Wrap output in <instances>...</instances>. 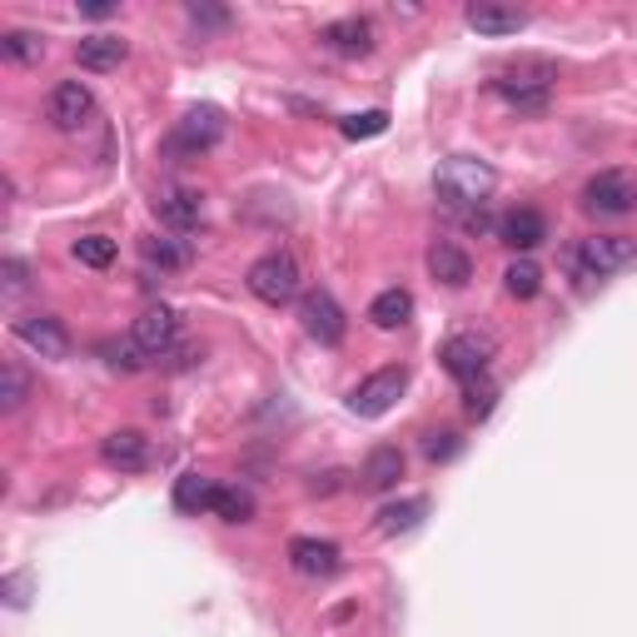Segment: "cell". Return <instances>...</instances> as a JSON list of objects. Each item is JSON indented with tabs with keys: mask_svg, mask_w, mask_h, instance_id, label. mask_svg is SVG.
<instances>
[{
	"mask_svg": "<svg viewBox=\"0 0 637 637\" xmlns=\"http://www.w3.org/2000/svg\"><path fill=\"white\" fill-rule=\"evenodd\" d=\"M434 185H438V195H443L448 209H478L488 195H493L498 175H493V165H488V159L453 155V159H443V165H438Z\"/></svg>",
	"mask_w": 637,
	"mask_h": 637,
	"instance_id": "cell-1",
	"label": "cell"
},
{
	"mask_svg": "<svg viewBox=\"0 0 637 637\" xmlns=\"http://www.w3.org/2000/svg\"><path fill=\"white\" fill-rule=\"evenodd\" d=\"M557 70L547 60H518V65L498 70L493 75V95H503L513 109H547Z\"/></svg>",
	"mask_w": 637,
	"mask_h": 637,
	"instance_id": "cell-2",
	"label": "cell"
},
{
	"mask_svg": "<svg viewBox=\"0 0 637 637\" xmlns=\"http://www.w3.org/2000/svg\"><path fill=\"white\" fill-rule=\"evenodd\" d=\"M633 259H637V239H627V234H593L567 249V269L583 279H607V274H617V269H627Z\"/></svg>",
	"mask_w": 637,
	"mask_h": 637,
	"instance_id": "cell-3",
	"label": "cell"
},
{
	"mask_svg": "<svg viewBox=\"0 0 637 637\" xmlns=\"http://www.w3.org/2000/svg\"><path fill=\"white\" fill-rule=\"evenodd\" d=\"M249 294L264 299V304H289V299H299V284H304V274H299V259L289 254V249H269L264 259H254L244 274Z\"/></svg>",
	"mask_w": 637,
	"mask_h": 637,
	"instance_id": "cell-4",
	"label": "cell"
},
{
	"mask_svg": "<svg viewBox=\"0 0 637 637\" xmlns=\"http://www.w3.org/2000/svg\"><path fill=\"white\" fill-rule=\"evenodd\" d=\"M583 205L593 209V215H633L637 209V175H627V169H597L593 179L583 185Z\"/></svg>",
	"mask_w": 637,
	"mask_h": 637,
	"instance_id": "cell-5",
	"label": "cell"
},
{
	"mask_svg": "<svg viewBox=\"0 0 637 637\" xmlns=\"http://www.w3.org/2000/svg\"><path fill=\"white\" fill-rule=\"evenodd\" d=\"M299 324H304V334L314 338V344H324V348L344 344V334H348V318H344V309H338V299L328 294V289H309V294L299 299Z\"/></svg>",
	"mask_w": 637,
	"mask_h": 637,
	"instance_id": "cell-6",
	"label": "cell"
},
{
	"mask_svg": "<svg viewBox=\"0 0 637 637\" xmlns=\"http://www.w3.org/2000/svg\"><path fill=\"white\" fill-rule=\"evenodd\" d=\"M408 388V368H378V374H368L364 384L348 394V414L358 418H384L388 408L398 404V394Z\"/></svg>",
	"mask_w": 637,
	"mask_h": 637,
	"instance_id": "cell-7",
	"label": "cell"
},
{
	"mask_svg": "<svg viewBox=\"0 0 637 637\" xmlns=\"http://www.w3.org/2000/svg\"><path fill=\"white\" fill-rule=\"evenodd\" d=\"M10 334H15L20 344L30 348V354L50 358V364H60V358H70V328L60 324L55 314H20L15 324H10Z\"/></svg>",
	"mask_w": 637,
	"mask_h": 637,
	"instance_id": "cell-8",
	"label": "cell"
},
{
	"mask_svg": "<svg viewBox=\"0 0 637 637\" xmlns=\"http://www.w3.org/2000/svg\"><path fill=\"white\" fill-rule=\"evenodd\" d=\"M438 364H443L458 384H473V378H483L488 364H493V344L478 334H453V338H443V348H438Z\"/></svg>",
	"mask_w": 637,
	"mask_h": 637,
	"instance_id": "cell-9",
	"label": "cell"
},
{
	"mask_svg": "<svg viewBox=\"0 0 637 637\" xmlns=\"http://www.w3.org/2000/svg\"><path fill=\"white\" fill-rule=\"evenodd\" d=\"M224 139V109L219 105H195L185 109V119L175 125V149L179 155H205Z\"/></svg>",
	"mask_w": 637,
	"mask_h": 637,
	"instance_id": "cell-10",
	"label": "cell"
},
{
	"mask_svg": "<svg viewBox=\"0 0 637 637\" xmlns=\"http://www.w3.org/2000/svg\"><path fill=\"white\" fill-rule=\"evenodd\" d=\"M129 338L139 344V354H145V358H165L169 348L179 344V314H175L169 304H149L145 314L135 318Z\"/></svg>",
	"mask_w": 637,
	"mask_h": 637,
	"instance_id": "cell-11",
	"label": "cell"
},
{
	"mask_svg": "<svg viewBox=\"0 0 637 637\" xmlns=\"http://www.w3.org/2000/svg\"><path fill=\"white\" fill-rule=\"evenodd\" d=\"M100 458H105L115 473H145L149 468V438L139 428H115V434L100 438Z\"/></svg>",
	"mask_w": 637,
	"mask_h": 637,
	"instance_id": "cell-12",
	"label": "cell"
},
{
	"mask_svg": "<svg viewBox=\"0 0 637 637\" xmlns=\"http://www.w3.org/2000/svg\"><path fill=\"white\" fill-rule=\"evenodd\" d=\"M45 115L55 129H80L90 115H95V95H90V85H80V80H60V85L50 90Z\"/></svg>",
	"mask_w": 637,
	"mask_h": 637,
	"instance_id": "cell-13",
	"label": "cell"
},
{
	"mask_svg": "<svg viewBox=\"0 0 637 637\" xmlns=\"http://www.w3.org/2000/svg\"><path fill=\"white\" fill-rule=\"evenodd\" d=\"M289 567H294L299 577H334L338 567H344V553H338V543H328V537H294V543H289Z\"/></svg>",
	"mask_w": 637,
	"mask_h": 637,
	"instance_id": "cell-14",
	"label": "cell"
},
{
	"mask_svg": "<svg viewBox=\"0 0 637 637\" xmlns=\"http://www.w3.org/2000/svg\"><path fill=\"white\" fill-rule=\"evenodd\" d=\"M318 40H324V45L334 50V55H348V60L374 55V20H364V15L328 20V25L318 30Z\"/></svg>",
	"mask_w": 637,
	"mask_h": 637,
	"instance_id": "cell-15",
	"label": "cell"
},
{
	"mask_svg": "<svg viewBox=\"0 0 637 637\" xmlns=\"http://www.w3.org/2000/svg\"><path fill=\"white\" fill-rule=\"evenodd\" d=\"M468 30H478V35H518V30L528 25V15L518 6H498V0H473V6L463 10Z\"/></svg>",
	"mask_w": 637,
	"mask_h": 637,
	"instance_id": "cell-16",
	"label": "cell"
},
{
	"mask_svg": "<svg viewBox=\"0 0 637 637\" xmlns=\"http://www.w3.org/2000/svg\"><path fill=\"white\" fill-rule=\"evenodd\" d=\"M155 215L165 229H175V234H189V229L205 224V199L195 195V189H169V195L155 199Z\"/></svg>",
	"mask_w": 637,
	"mask_h": 637,
	"instance_id": "cell-17",
	"label": "cell"
},
{
	"mask_svg": "<svg viewBox=\"0 0 637 637\" xmlns=\"http://www.w3.org/2000/svg\"><path fill=\"white\" fill-rule=\"evenodd\" d=\"M498 234H503V244H513L518 254H528V249H537L547 239V219L537 215V209L518 205V209H508V215L498 219Z\"/></svg>",
	"mask_w": 637,
	"mask_h": 637,
	"instance_id": "cell-18",
	"label": "cell"
},
{
	"mask_svg": "<svg viewBox=\"0 0 637 637\" xmlns=\"http://www.w3.org/2000/svg\"><path fill=\"white\" fill-rule=\"evenodd\" d=\"M129 55V45L119 35H85L75 45V60L80 70H90V75H109V70H119Z\"/></svg>",
	"mask_w": 637,
	"mask_h": 637,
	"instance_id": "cell-19",
	"label": "cell"
},
{
	"mask_svg": "<svg viewBox=\"0 0 637 637\" xmlns=\"http://www.w3.org/2000/svg\"><path fill=\"white\" fill-rule=\"evenodd\" d=\"M428 274H434L438 284H448V289H463L468 279H473V259H468L458 244L438 239V244L428 249Z\"/></svg>",
	"mask_w": 637,
	"mask_h": 637,
	"instance_id": "cell-20",
	"label": "cell"
},
{
	"mask_svg": "<svg viewBox=\"0 0 637 637\" xmlns=\"http://www.w3.org/2000/svg\"><path fill=\"white\" fill-rule=\"evenodd\" d=\"M408 318H414V294L408 289H384V294H374V304H368V324L374 328H404Z\"/></svg>",
	"mask_w": 637,
	"mask_h": 637,
	"instance_id": "cell-21",
	"label": "cell"
},
{
	"mask_svg": "<svg viewBox=\"0 0 637 637\" xmlns=\"http://www.w3.org/2000/svg\"><path fill=\"white\" fill-rule=\"evenodd\" d=\"M398 478H404V453H398L394 443H378L374 453L364 458V488L384 493V488H394Z\"/></svg>",
	"mask_w": 637,
	"mask_h": 637,
	"instance_id": "cell-22",
	"label": "cell"
},
{
	"mask_svg": "<svg viewBox=\"0 0 637 637\" xmlns=\"http://www.w3.org/2000/svg\"><path fill=\"white\" fill-rule=\"evenodd\" d=\"M215 498H219L215 478H205V473H179L175 478V508L179 513H205V508H215Z\"/></svg>",
	"mask_w": 637,
	"mask_h": 637,
	"instance_id": "cell-23",
	"label": "cell"
},
{
	"mask_svg": "<svg viewBox=\"0 0 637 637\" xmlns=\"http://www.w3.org/2000/svg\"><path fill=\"white\" fill-rule=\"evenodd\" d=\"M424 513H428V498H404V503H388L384 513H378V533H384V537L414 533V528L424 523Z\"/></svg>",
	"mask_w": 637,
	"mask_h": 637,
	"instance_id": "cell-24",
	"label": "cell"
},
{
	"mask_svg": "<svg viewBox=\"0 0 637 637\" xmlns=\"http://www.w3.org/2000/svg\"><path fill=\"white\" fill-rule=\"evenodd\" d=\"M503 284H508V294H513V299H533L537 289H543V269H537L528 254H518L513 264L503 269Z\"/></svg>",
	"mask_w": 637,
	"mask_h": 637,
	"instance_id": "cell-25",
	"label": "cell"
},
{
	"mask_svg": "<svg viewBox=\"0 0 637 637\" xmlns=\"http://www.w3.org/2000/svg\"><path fill=\"white\" fill-rule=\"evenodd\" d=\"M0 50H6V60H15V65H40V60H45V40H40L35 30H6Z\"/></svg>",
	"mask_w": 637,
	"mask_h": 637,
	"instance_id": "cell-26",
	"label": "cell"
},
{
	"mask_svg": "<svg viewBox=\"0 0 637 637\" xmlns=\"http://www.w3.org/2000/svg\"><path fill=\"white\" fill-rule=\"evenodd\" d=\"M498 408V384H493V374H483V378H473V384H463V414L468 418H488Z\"/></svg>",
	"mask_w": 637,
	"mask_h": 637,
	"instance_id": "cell-27",
	"label": "cell"
},
{
	"mask_svg": "<svg viewBox=\"0 0 637 637\" xmlns=\"http://www.w3.org/2000/svg\"><path fill=\"white\" fill-rule=\"evenodd\" d=\"M215 513L224 518V523H249V518H254V493H249V488H219Z\"/></svg>",
	"mask_w": 637,
	"mask_h": 637,
	"instance_id": "cell-28",
	"label": "cell"
},
{
	"mask_svg": "<svg viewBox=\"0 0 637 637\" xmlns=\"http://www.w3.org/2000/svg\"><path fill=\"white\" fill-rule=\"evenodd\" d=\"M75 259L85 269H109V264H115V239H109V234H80L75 239Z\"/></svg>",
	"mask_w": 637,
	"mask_h": 637,
	"instance_id": "cell-29",
	"label": "cell"
},
{
	"mask_svg": "<svg viewBox=\"0 0 637 637\" xmlns=\"http://www.w3.org/2000/svg\"><path fill=\"white\" fill-rule=\"evenodd\" d=\"M0 374H6V388H0V408H10V414H15V408L30 398V374L20 368V358H6V364H0Z\"/></svg>",
	"mask_w": 637,
	"mask_h": 637,
	"instance_id": "cell-30",
	"label": "cell"
},
{
	"mask_svg": "<svg viewBox=\"0 0 637 637\" xmlns=\"http://www.w3.org/2000/svg\"><path fill=\"white\" fill-rule=\"evenodd\" d=\"M338 129H344V139H374V135L388 129V109H358V115H344Z\"/></svg>",
	"mask_w": 637,
	"mask_h": 637,
	"instance_id": "cell-31",
	"label": "cell"
},
{
	"mask_svg": "<svg viewBox=\"0 0 637 637\" xmlns=\"http://www.w3.org/2000/svg\"><path fill=\"white\" fill-rule=\"evenodd\" d=\"M149 259H155L159 269H185L189 244H179V239H149Z\"/></svg>",
	"mask_w": 637,
	"mask_h": 637,
	"instance_id": "cell-32",
	"label": "cell"
},
{
	"mask_svg": "<svg viewBox=\"0 0 637 637\" xmlns=\"http://www.w3.org/2000/svg\"><path fill=\"white\" fill-rule=\"evenodd\" d=\"M185 15L195 30H224L229 25V10H215V6H189Z\"/></svg>",
	"mask_w": 637,
	"mask_h": 637,
	"instance_id": "cell-33",
	"label": "cell"
},
{
	"mask_svg": "<svg viewBox=\"0 0 637 637\" xmlns=\"http://www.w3.org/2000/svg\"><path fill=\"white\" fill-rule=\"evenodd\" d=\"M0 593H6L10 607H25L30 603V573H10L6 583H0Z\"/></svg>",
	"mask_w": 637,
	"mask_h": 637,
	"instance_id": "cell-34",
	"label": "cell"
},
{
	"mask_svg": "<svg viewBox=\"0 0 637 637\" xmlns=\"http://www.w3.org/2000/svg\"><path fill=\"white\" fill-rule=\"evenodd\" d=\"M424 453L434 458V463H438V458H453V453H458V434H428Z\"/></svg>",
	"mask_w": 637,
	"mask_h": 637,
	"instance_id": "cell-35",
	"label": "cell"
},
{
	"mask_svg": "<svg viewBox=\"0 0 637 637\" xmlns=\"http://www.w3.org/2000/svg\"><path fill=\"white\" fill-rule=\"evenodd\" d=\"M0 274H6V294H20V289L30 284V279H25V264H20V259H6V264H0Z\"/></svg>",
	"mask_w": 637,
	"mask_h": 637,
	"instance_id": "cell-36",
	"label": "cell"
},
{
	"mask_svg": "<svg viewBox=\"0 0 637 637\" xmlns=\"http://www.w3.org/2000/svg\"><path fill=\"white\" fill-rule=\"evenodd\" d=\"M80 10H85L90 20H109V15H115V10H119V6H109V0H95V6H80Z\"/></svg>",
	"mask_w": 637,
	"mask_h": 637,
	"instance_id": "cell-37",
	"label": "cell"
}]
</instances>
